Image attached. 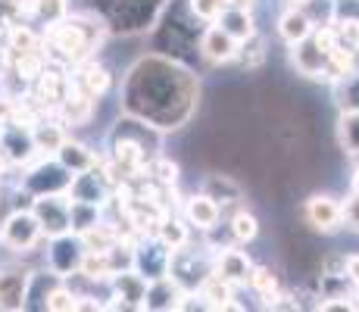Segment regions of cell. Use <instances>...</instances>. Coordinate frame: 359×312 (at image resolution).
<instances>
[{"label":"cell","instance_id":"1","mask_svg":"<svg viewBox=\"0 0 359 312\" xmlns=\"http://www.w3.org/2000/svg\"><path fill=\"white\" fill-rule=\"evenodd\" d=\"M119 97L128 116H137L160 131H175L197 113L200 81L184 62L150 53L126 72Z\"/></svg>","mask_w":359,"mask_h":312},{"label":"cell","instance_id":"2","mask_svg":"<svg viewBox=\"0 0 359 312\" xmlns=\"http://www.w3.org/2000/svg\"><path fill=\"white\" fill-rule=\"evenodd\" d=\"M165 10V0H107L103 6V22H107V32L113 34H141L150 32L156 22H160Z\"/></svg>","mask_w":359,"mask_h":312},{"label":"cell","instance_id":"3","mask_svg":"<svg viewBox=\"0 0 359 312\" xmlns=\"http://www.w3.org/2000/svg\"><path fill=\"white\" fill-rule=\"evenodd\" d=\"M210 275H212V253H206V244L200 250L184 244L169 253V278H175L188 294H197V287Z\"/></svg>","mask_w":359,"mask_h":312},{"label":"cell","instance_id":"4","mask_svg":"<svg viewBox=\"0 0 359 312\" xmlns=\"http://www.w3.org/2000/svg\"><path fill=\"white\" fill-rule=\"evenodd\" d=\"M47 240V234L41 231L38 219H34L32 206L29 210H13L10 216L0 222V247H6L10 253H32Z\"/></svg>","mask_w":359,"mask_h":312},{"label":"cell","instance_id":"5","mask_svg":"<svg viewBox=\"0 0 359 312\" xmlns=\"http://www.w3.org/2000/svg\"><path fill=\"white\" fill-rule=\"evenodd\" d=\"M32 212L38 219L41 231L47 234V240L60 238V234H75L69 194H38V197H32Z\"/></svg>","mask_w":359,"mask_h":312},{"label":"cell","instance_id":"6","mask_svg":"<svg viewBox=\"0 0 359 312\" xmlns=\"http://www.w3.org/2000/svg\"><path fill=\"white\" fill-rule=\"evenodd\" d=\"M69 184H72V172L57 156H38V163L22 178V191L32 194V197H38V194H66Z\"/></svg>","mask_w":359,"mask_h":312},{"label":"cell","instance_id":"7","mask_svg":"<svg viewBox=\"0 0 359 312\" xmlns=\"http://www.w3.org/2000/svg\"><path fill=\"white\" fill-rule=\"evenodd\" d=\"M303 222H306L313 231H319V234L341 231V228H344L341 200L331 197V194H313V197L303 203Z\"/></svg>","mask_w":359,"mask_h":312},{"label":"cell","instance_id":"8","mask_svg":"<svg viewBox=\"0 0 359 312\" xmlns=\"http://www.w3.org/2000/svg\"><path fill=\"white\" fill-rule=\"evenodd\" d=\"M0 154L10 159V165H29L38 150H34L32 125L22 122H4L0 125Z\"/></svg>","mask_w":359,"mask_h":312},{"label":"cell","instance_id":"9","mask_svg":"<svg viewBox=\"0 0 359 312\" xmlns=\"http://www.w3.org/2000/svg\"><path fill=\"white\" fill-rule=\"evenodd\" d=\"M238 50H241V44L222 29V25H216V22L203 25V32H200L197 53L206 62H210V66H231L234 57H238Z\"/></svg>","mask_w":359,"mask_h":312},{"label":"cell","instance_id":"10","mask_svg":"<svg viewBox=\"0 0 359 312\" xmlns=\"http://www.w3.org/2000/svg\"><path fill=\"white\" fill-rule=\"evenodd\" d=\"M212 272L229 281L231 287H244V284L250 281L253 259L244 250H238V244H225L212 253Z\"/></svg>","mask_w":359,"mask_h":312},{"label":"cell","instance_id":"11","mask_svg":"<svg viewBox=\"0 0 359 312\" xmlns=\"http://www.w3.org/2000/svg\"><path fill=\"white\" fill-rule=\"evenodd\" d=\"M182 212H184V222L191 225V231H200V234H212L219 228V222H222V206L206 191L188 194Z\"/></svg>","mask_w":359,"mask_h":312},{"label":"cell","instance_id":"12","mask_svg":"<svg viewBox=\"0 0 359 312\" xmlns=\"http://www.w3.org/2000/svg\"><path fill=\"white\" fill-rule=\"evenodd\" d=\"M81 247L79 234H60V238H50V250H47V269L60 278H69V275L79 272V262H81Z\"/></svg>","mask_w":359,"mask_h":312},{"label":"cell","instance_id":"13","mask_svg":"<svg viewBox=\"0 0 359 312\" xmlns=\"http://www.w3.org/2000/svg\"><path fill=\"white\" fill-rule=\"evenodd\" d=\"M69 81H72V85L79 88L85 97L100 100V97L113 88V72H109V69L103 66L97 57H88L85 62H79V66H75V75H69Z\"/></svg>","mask_w":359,"mask_h":312},{"label":"cell","instance_id":"14","mask_svg":"<svg viewBox=\"0 0 359 312\" xmlns=\"http://www.w3.org/2000/svg\"><path fill=\"white\" fill-rule=\"evenodd\" d=\"M291 66L297 69V75L313 81H328V53L316 47L313 38H303L291 44Z\"/></svg>","mask_w":359,"mask_h":312},{"label":"cell","instance_id":"15","mask_svg":"<svg viewBox=\"0 0 359 312\" xmlns=\"http://www.w3.org/2000/svg\"><path fill=\"white\" fill-rule=\"evenodd\" d=\"M188 290H182V284L175 278H169V275H163V278H154L147 281V294H144V309H184L188 306Z\"/></svg>","mask_w":359,"mask_h":312},{"label":"cell","instance_id":"16","mask_svg":"<svg viewBox=\"0 0 359 312\" xmlns=\"http://www.w3.org/2000/svg\"><path fill=\"white\" fill-rule=\"evenodd\" d=\"M32 272L19 266H0V309H25Z\"/></svg>","mask_w":359,"mask_h":312},{"label":"cell","instance_id":"17","mask_svg":"<svg viewBox=\"0 0 359 312\" xmlns=\"http://www.w3.org/2000/svg\"><path fill=\"white\" fill-rule=\"evenodd\" d=\"M169 247H163L156 238H150L147 244L135 247V272H141L147 281L169 275Z\"/></svg>","mask_w":359,"mask_h":312},{"label":"cell","instance_id":"18","mask_svg":"<svg viewBox=\"0 0 359 312\" xmlns=\"http://www.w3.org/2000/svg\"><path fill=\"white\" fill-rule=\"evenodd\" d=\"M53 156H57L60 163H63L66 169L72 172V175H79V172L94 169V165L100 163V156L94 154V150L88 147L85 141H79V137H69V135H66V141L60 144V150H57Z\"/></svg>","mask_w":359,"mask_h":312},{"label":"cell","instance_id":"19","mask_svg":"<svg viewBox=\"0 0 359 312\" xmlns=\"http://www.w3.org/2000/svg\"><path fill=\"white\" fill-rule=\"evenodd\" d=\"M313 29H316V22L303 6H287V10L278 16V38L285 41L287 47L297 44V41H303V38H309Z\"/></svg>","mask_w":359,"mask_h":312},{"label":"cell","instance_id":"20","mask_svg":"<svg viewBox=\"0 0 359 312\" xmlns=\"http://www.w3.org/2000/svg\"><path fill=\"white\" fill-rule=\"evenodd\" d=\"M216 25H222L238 44H244L247 38H253V34L259 32L257 29V13H253L250 6H225Z\"/></svg>","mask_w":359,"mask_h":312},{"label":"cell","instance_id":"21","mask_svg":"<svg viewBox=\"0 0 359 312\" xmlns=\"http://www.w3.org/2000/svg\"><path fill=\"white\" fill-rule=\"evenodd\" d=\"M22 13L25 22L38 19L44 25H53L69 16V0H22Z\"/></svg>","mask_w":359,"mask_h":312},{"label":"cell","instance_id":"22","mask_svg":"<svg viewBox=\"0 0 359 312\" xmlns=\"http://www.w3.org/2000/svg\"><path fill=\"white\" fill-rule=\"evenodd\" d=\"M229 234H231V244H253V240L259 238V219L253 210H247V206H238L234 210V216L229 219Z\"/></svg>","mask_w":359,"mask_h":312},{"label":"cell","instance_id":"23","mask_svg":"<svg viewBox=\"0 0 359 312\" xmlns=\"http://www.w3.org/2000/svg\"><path fill=\"white\" fill-rule=\"evenodd\" d=\"M203 191L210 194V197L216 200L219 206H225V203H241V197H244V187L234 182V175H206Z\"/></svg>","mask_w":359,"mask_h":312},{"label":"cell","instance_id":"24","mask_svg":"<svg viewBox=\"0 0 359 312\" xmlns=\"http://www.w3.org/2000/svg\"><path fill=\"white\" fill-rule=\"evenodd\" d=\"M154 238L160 240L163 247L178 250V247L191 244V225H188V222H182V219H175V216H163V222L156 225Z\"/></svg>","mask_w":359,"mask_h":312},{"label":"cell","instance_id":"25","mask_svg":"<svg viewBox=\"0 0 359 312\" xmlns=\"http://www.w3.org/2000/svg\"><path fill=\"white\" fill-rule=\"evenodd\" d=\"M337 144L344 154L359 156V109H344L337 122Z\"/></svg>","mask_w":359,"mask_h":312},{"label":"cell","instance_id":"26","mask_svg":"<svg viewBox=\"0 0 359 312\" xmlns=\"http://www.w3.org/2000/svg\"><path fill=\"white\" fill-rule=\"evenodd\" d=\"M250 290L257 297H262V300H269L272 294H278L281 290V275L275 272L272 266H253V272H250Z\"/></svg>","mask_w":359,"mask_h":312},{"label":"cell","instance_id":"27","mask_svg":"<svg viewBox=\"0 0 359 312\" xmlns=\"http://www.w3.org/2000/svg\"><path fill=\"white\" fill-rule=\"evenodd\" d=\"M44 309H50V312H75L79 309V294L72 290V284H63V278L53 284V287L47 290Z\"/></svg>","mask_w":359,"mask_h":312},{"label":"cell","instance_id":"28","mask_svg":"<svg viewBox=\"0 0 359 312\" xmlns=\"http://www.w3.org/2000/svg\"><path fill=\"white\" fill-rule=\"evenodd\" d=\"M188 10L194 13L197 22L212 25V22H219V16H222L225 4H222V0H188Z\"/></svg>","mask_w":359,"mask_h":312},{"label":"cell","instance_id":"29","mask_svg":"<svg viewBox=\"0 0 359 312\" xmlns=\"http://www.w3.org/2000/svg\"><path fill=\"white\" fill-rule=\"evenodd\" d=\"M341 219L347 231L359 234V191H350L347 197L341 200Z\"/></svg>","mask_w":359,"mask_h":312},{"label":"cell","instance_id":"30","mask_svg":"<svg viewBox=\"0 0 359 312\" xmlns=\"http://www.w3.org/2000/svg\"><path fill=\"white\" fill-rule=\"evenodd\" d=\"M337 97H341V107L344 109H359V75H347L344 81H337Z\"/></svg>","mask_w":359,"mask_h":312},{"label":"cell","instance_id":"31","mask_svg":"<svg viewBox=\"0 0 359 312\" xmlns=\"http://www.w3.org/2000/svg\"><path fill=\"white\" fill-rule=\"evenodd\" d=\"M25 22L22 13V0H0V34H4L10 25Z\"/></svg>","mask_w":359,"mask_h":312},{"label":"cell","instance_id":"32","mask_svg":"<svg viewBox=\"0 0 359 312\" xmlns=\"http://www.w3.org/2000/svg\"><path fill=\"white\" fill-rule=\"evenodd\" d=\"M344 275H347V281L359 287V253H347L344 256Z\"/></svg>","mask_w":359,"mask_h":312},{"label":"cell","instance_id":"33","mask_svg":"<svg viewBox=\"0 0 359 312\" xmlns=\"http://www.w3.org/2000/svg\"><path fill=\"white\" fill-rule=\"evenodd\" d=\"M4 62H6V50H4V44H0V75H4Z\"/></svg>","mask_w":359,"mask_h":312},{"label":"cell","instance_id":"34","mask_svg":"<svg viewBox=\"0 0 359 312\" xmlns=\"http://www.w3.org/2000/svg\"><path fill=\"white\" fill-rule=\"evenodd\" d=\"M350 191H359V169H356V175H353V182H350Z\"/></svg>","mask_w":359,"mask_h":312},{"label":"cell","instance_id":"35","mask_svg":"<svg viewBox=\"0 0 359 312\" xmlns=\"http://www.w3.org/2000/svg\"><path fill=\"white\" fill-rule=\"evenodd\" d=\"M0 203H4V194H0Z\"/></svg>","mask_w":359,"mask_h":312},{"label":"cell","instance_id":"36","mask_svg":"<svg viewBox=\"0 0 359 312\" xmlns=\"http://www.w3.org/2000/svg\"><path fill=\"white\" fill-rule=\"evenodd\" d=\"M356 53H359V50H356ZM356 69H359V60H356Z\"/></svg>","mask_w":359,"mask_h":312}]
</instances>
